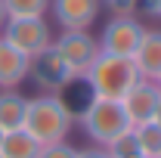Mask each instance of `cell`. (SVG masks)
I'll use <instances>...</instances> for the list:
<instances>
[{
  "label": "cell",
  "instance_id": "cell-1",
  "mask_svg": "<svg viewBox=\"0 0 161 158\" xmlns=\"http://www.w3.org/2000/svg\"><path fill=\"white\" fill-rule=\"evenodd\" d=\"M40 146L68 139L75 127V112L59 93H40L25 102V124H22Z\"/></svg>",
  "mask_w": 161,
  "mask_h": 158
},
{
  "label": "cell",
  "instance_id": "cell-2",
  "mask_svg": "<svg viewBox=\"0 0 161 158\" xmlns=\"http://www.w3.org/2000/svg\"><path fill=\"white\" fill-rule=\"evenodd\" d=\"M84 84L90 90V96H99V99H124L127 90L136 84L140 71L133 59H124V56H112V53H102L93 59V65L84 71Z\"/></svg>",
  "mask_w": 161,
  "mask_h": 158
},
{
  "label": "cell",
  "instance_id": "cell-3",
  "mask_svg": "<svg viewBox=\"0 0 161 158\" xmlns=\"http://www.w3.org/2000/svg\"><path fill=\"white\" fill-rule=\"evenodd\" d=\"M80 127H84L87 137L93 139V146H102V149L108 143H115L118 137L133 130V124L124 115L121 99H99V96H90V102L84 105Z\"/></svg>",
  "mask_w": 161,
  "mask_h": 158
},
{
  "label": "cell",
  "instance_id": "cell-4",
  "mask_svg": "<svg viewBox=\"0 0 161 158\" xmlns=\"http://www.w3.org/2000/svg\"><path fill=\"white\" fill-rule=\"evenodd\" d=\"M0 37L9 47H16L22 56L31 59L53 43V31H50V22L43 16H19V19H6Z\"/></svg>",
  "mask_w": 161,
  "mask_h": 158
},
{
  "label": "cell",
  "instance_id": "cell-5",
  "mask_svg": "<svg viewBox=\"0 0 161 158\" xmlns=\"http://www.w3.org/2000/svg\"><path fill=\"white\" fill-rule=\"evenodd\" d=\"M53 50L62 56V62L68 65L71 78L80 81L84 71L93 65V59L99 56V40L90 31H62L59 37L53 40Z\"/></svg>",
  "mask_w": 161,
  "mask_h": 158
},
{
  "label": "cell",
  "instance_id": "cell-6",
  "mask_svg": "<svg viewBox=\"0 0 161 158\" xmlns=\"http://www.w3.org/2000/svg\"><path fill=\"white\" fill-rule=\"evenodd\" d=\"M142 34H146V28L133 16H112L108 25H105V31H102V37H99V50L102 53H112V56L133 59Z\"/></svg>",
  "mask_w": 161,
  "mask_h": 158
},
{
  "label": "cell",
  "instance_id": "cell-7",
  "mask_svg": "<svg viewBox=\"0 0 161 158\" xmlns=\"http://www.w3.org/2000/svg\"><path fill=\"white\" fill-rule=\"evenodd\" d=\"M28 78L34 81L37 87H43V93H62L68 84H71V71H68V65L62 62V56L53 50V43L37 53V56H31V65H28Z\"/></svg>",
  "mask_w": 161,
  "mask_h": 158
},
{
  "label": "cell",
  "instance_id": "cell-8",
  "mask_svg": "<svg viewBox=\"0 0 161 158\" xmlns=\"http://www.w3.org/2000/svg\"><path fill=\"white\" fill-rule=\"evenodd\" d=\"M50 9L62 31H90L99 19L102 3L99 0H50Z\"/></svg>",
  "mask_w": 161,
  "mask_h": 158
},
{
  "label": "cell",
  "instance_id": "cell-9",
  "mask_svg": "<svg viewBox=\"0 0 161 158\" xmlns=\"http://www.w3.org/2000/svg\"><path fill=\"white\" fill-rule=\"evenodd\" d=\"M161 102V90L155 81H136L130 90H127V96L121 99V105H124V115L127 121L136 127V124H146V121H152L155 115V109H158Z\"/></svg>",
  "mask_w": 161,
  "mask_h": 158
},
{
  "label": "cell",
  "instance_id": "cell-10",
  "mask_svg": "<svg viewBox=\"0 0 161 158\" xmlns=\"http://www.w3.org/2000/svg\"><path fill=\"white\" fill-rule=\"evenodd\" d=\"M28 56H22L16 47L0 37V90H16L22 81H28Z\"/></svg>",
  "mask_w": 161,
  "mask_h": 158
},
{
  "label": "cell",
  "instance_id": "cell-11",
  "mask_svg": "<svg viewBox=\"0 0 161 158\" xmlns=\"http://www.w3.org/2000/svg\"><path fill=\"white\" fill-rule=\"evenodd\" d=\"M133 65H136L140 78H146V81H155L161 75V31H149L146 28L140 47L133 53Z\"/></svg>",
  "mask_w": 161,
  "mask_h": 158
},
{
  "label": "cell",
  "instance_id": "cell-12",
  "mask_svg": "<svg viewBox=\"0 0 161 158\" xmlns=\"http://www.w3.org/2000/svg\"><path fill=\"white\" fill-rule=\"evenodd\" d=\"M40 143L25 127H16V130H6L0 137V155L3 158H37Z\"/></svg>",
  "mask_w": 161,
  "mask_h": 158
},
{
  "label": "cell",
  "instance_id": "cell-13",
  "mask_svg": "<svg viewBox=\"0 0 161 158\" xmlns=\"http://www.w3.org/2000/svg\"><path fill=\"white\" fill-rule=\"evenodd\" d=\"M25 102L28 96H22L19 87L16 90H0V130H16L25 124Z\"/></svg>",
  "mask_w": 161,
  "mask_h": 158
},
{
  "label": "cell",
  "instance_id": "cell-14",
  "mask_svg": "<svg viewBox=\"0 0 161 158\" xmlns=\"http://www.w3.org/2000/svg\"><path fill=\"white\" fill-rule=\"evenodd\" d=\"M133 143H136V152L142 158H155L161 152V127L155 121H146L133 127Z\"/></svg>",
  "mask_w": 161,
  "mask_h": 158
},
{
  "label": "cell",
  "instance_id": "cell-15",
  "mask_svg": "<svg viewBox=\"0 0 161 158\" xmlns=\"http://www.w3.org/2000/svg\"><path fill=\"white\" fill-rule=\"evenodd\" d=\"M3 9L9 19L19 16H43L50 9V0H3Z\"/></svg>",
  "mask_w": 161,
  "mask_h": 158
},
{
  "label": "cell",
  "instance_id": "cell-16",
  "mask_svg": "<svg viewBox=\"0 0 161 158\" xmlns=\"http://www.w3.org/2000/svg\"><path fill=\"white\" fill-rule=\"evenodd\" d=\"M37 158H75V146H71L68 139H62V143H47V146H40Z\"/></svg>",
  "mask_w": 161,
  "mask_h": 158
},
{
  "label": "cell",
  "instance_id": "cell-17",
  "mask_svg": "<svg viewBox=\"0 0 161 158\" xmlns=\"http://www.w3.org/2000/svg\"><path fill=\"white\" fill-rule=\"evenodd\" d=\"M105 9H112L115 16H133V9L140 6L142 0H99Z\"/></svg>",
  "mask_w": 161,
  "mask_h": 158
},
{
  "label": "cell",
  "instance_id": "cell-18",
  "mask_svg": "<svg viewBox=\"0 0 161 158\" xmlns=\"http://www.w3.org/2000/svg\"><path fill=\"white\" fill-rule=\"evenodd\" d=\"M75 158H108L102 146H87V149H75Z\"/></svg>",
  "mask_w": 161,
  "mask_h": 158
},
{
  "label": "cell",
  "instance_id": "cell-19",
  "mask_svg": "<svg viewBox=\"0 0 161 158\" xmlns=\"http://www.w3.org/2000/svg\"><path fill=\"white\" fill-rule=\"evenodd\" d=\"M142 3H146V13L149 16H158L161 19V0H142Z\"/></svg>",
  "mask_w": 161,
  "mask_h": 158
},
{
  "label": "cell",
  "instance_id": "cell-20",
  "mask_svg": "<svg viewBox=\"0 0 161 158\" xmlns=\"http://www.w3.org/2000/svg\"><path fill=\"white\" fill-rule=\"evenodd\" d=\"M6 19H9V16H6V9H3V0H0V31H3V25H6Z\"/></svg>",
  "mask_w": 161,
  "mask_h": 158
},
{
  "label": "cell",
  "instance_id": "cell-21",
  "mask_svg": "<svg viewBox=\"0 0 161 158\" xmlns=\"http://www.w3.org/2000/svg\"><path fill=\"white\" fill-rule=\"evenodd\" d=\"M152 121H155V124L161 127V102H158V109H155V115H152Z\"/></svg>",
  "mask_w": 161,
  "mask_h": 158
},
{
  "label": "cell",
  "instance_id": "cell-22",
  "mask_svg": "<svg viewBox=\"0 0 161 158\" xmlns=\"http://www.w3.org/2000/svg\"><path fill=\"white\" fill-rule=\"evenodd\" d=\"M124 158H142V155H140V152H130V155H124Z\"/></svg>",
  "mask_w": 161,
  "mask_h": 158
},
{
  "label": "cell",
  "instance_id": "cell-23",
  "mask_svg": "<svg viewBox=\"0 0 161 158\" xmlns=\"http://www.w3.org/2000/svg\"><path fill=\"white\" fill-rule=\"evenodd\" d=\"M155 84H158V90H161V75H158V78H155Z\"/></svg>",
  "mask_w": 161,
  "mask_h": 158
},
{
  "label": "cell",
  "instance_id": "cell-24",
  "mask_svg": "<svg viewBox=\"0 0 161 158\" xmlns=\"http://www.w3.org/2000/svg\"><path fill=\"white\" fill-rule=\"evenodd\" d=\"M155 158H161V152H158V155H155Z\"/></svg>",
  "mask_w": 161,
  "mask_h": 158
},
{
  "label": "cell",
  "instance_id": "cell-25",
  "mask_svg": "<svg viewBox=\"0 0 161 158\" xmlns=\"http://www.w3.org/2000/svg\"><path fill=\"white\" fill-rule=\"evenodd\" d=\"M0 137H3V130H0Z\"/></svg>",
  "mask_w": 161,
  "mask_h": 158
},
{
  "label": "cell",
  "instance_id": "cell-26",
  "mask_svg": "<svg viewBox=\"0 0 161 158\" xmlns=\"http://www.w3.org/2000/svg\"><path fill=\"white\" fill-rule=\"evenodd\" d=\"M0 158H3V155H0Z\"/></svg>",
  "mask_w": 161,
  "mask_h": 158
}]
</instances>
